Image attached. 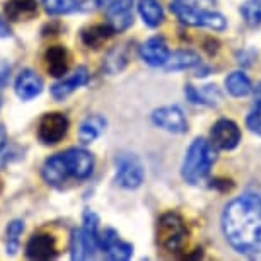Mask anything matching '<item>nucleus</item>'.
<instances>
[{
	"instance_id": "f257e3e1",
	"label": "nucleus",
	"mask_w": 261,
	"mask_h": 261,
	"mask_svg": "<svg viewBox=\"0 0 261 261\" xmlns=\"http://www.w3.org/2000/svg\"><path fill=\"white\" fill-rule=\"evenodd\" d=\"M222 230L232 249L261 258V196L244 193L229 201L222 214Z\"/></svg>"
},
{
	"instance_id": "f03ea898",
	"label": "nucleus",
	"mask_w": 261,
	"mask_h": 261,
	"mask_svg": "<svg viewBox=\"0 0 261 261\" xmlns=\"http://www.w3.org/2000/svg\"><path fill=\"white\" fill-rule=\"evenodd\" d=\"M217 159L214 144L205 139H195L186 150V155L181 164V176L186 183L198 185L203 181Z\"/></svg>"
},
{
	"instance_id": "7ed1b4c3",
	"label": "nucleus",
	"mask_w": 261,
	"mask_h": 261,
	"mask_svg": "<svg viewBox=\"0 0 261 261\" xmlns=\"http://www.w3.org/2000/svg\"><path fill=\"white\" fill-rule=\"evenodd\" d=\"M201 2H212V0H172L171 12L188 26L224 31L227 28L225 17L219 12L208 11L205 6H201Z\"/></svg>"
},
{
	"instance_id": "20e7f679",
	"label": "nucleus",
	"mask_w": 261,
	"mask_h": 261,
	"mask_svg": "<svg viewBox=\"0 0 261 261\" xmlns=\"http://www.w3.org/2000/svg\"><path fill=\"white\" fill-rule=\"evenodd\" d=\"M188 239V227L176 212H166L157 220V244L167 253H178Z\"/></svg>"
},
{
	"instance_id": "39448f33",
	"label": "nucleus",
	"mask_w": 261,
	"mask_h": 261,
	"mask_svg": "<svg viewBox=\"0 0 261 261\" xmlns=\"http://www.w3.org/2000/svg\"><path fill=\"white\" fill-rule=\"evenodd\" d=\"M145 169L132 154H123L116 159V183L125 190H137L144 183Z\"/></svg>"
},
{
	"instance_id": "423d86ee",
	"label": "nucleus",
	"mask_w": 261,
	"mask_h": 261,
	"mask_svg": "<svg viewBox=\"0 0 261 261\" xmlns=\"http://www.w3.org/2000/svg\"><path fill=\"white\" fill-rule=\"evenodd\" d=\"M68 120L62 113H46L39 120L38 125V139L45 145L58 144L68 132Z\"/></svg>"
},
{
	"instance_id": "0eeeda50",
	"label": "nucleus",
	"mask_w": 261,
	"mask_h": 261,
	"mask_svg": "<svg viewBox=\"0 0 261 261\" xmlns=\"http://www.w3.org/2000/svg\"><path fill=\"white\" fill-rule=\"evenodd\" d=\"M99 234L91 232L86 227L75 229L70 238V258L72 259H92L99 249Z\"/></svg>"
},
{
	"instance_id": "6e6552de",
	"label": "nucleus",
	"mask_w": 261,
	"mask_h": 261,
	"mask_svg": "<svg viewBox=\"0 0 261 261\" xmlns=\"http://www.w3.org/2000/svg\"><path fill=\"white\" fill-rule=\"evenodd\" d=\"M152 121L155 126L162 128L171 134H186L188 132V121L185 118V113L179 106H162L152 113Z\"/></svg>"
},
{
	"instance_id": "1a4fd4ad",
	"label": "nucleus",
	"mask_w": 261,
	"mask_h": 261,
	"mask_svg": "<svg viewBox=\"0 0 261 261\" xmlns=\"http://www.w3.org/2000/svg\"><path fill=\"white\" fill-rule=\"evenodd\" d=\"M62 155L65 159V164L72 178L79 181L87 179L94 171V157H92L91 152L73 147V149L62 152Z\"/></svg>"
},
{
	"instance_id": "9d476101",
	"label": "nucleus",
	"mask_w": 261,
	"mask_h": 261,
	"mask_svg": "<svg viewBox=\"0 0 261 261\" xmlns=\"http://www.w3.org/2000/svg\"><path fill=\"white\" fill-rule=\"evenodd\" d=\"M210 139L214 147L220 150H232L239 145L241 142V132L239 126L236 125L232 120L222 118L212 126Z\"/></svg>"
},
{
	"instance_id": "9b49d317",
	"label": "nucleus",
	"mask_w": 261,
	"mask_h": 261,
	"mask_svg": "<svg viewBox=\"0 0 261 261\" xmlns=\"http://www.w3.org/2000/svg\"><path fill=\"white\" fill-rule=\"evenodd\" d=\"M99 246L108 259L126 261L134 254V246L123 241L115 229H105V232L99 234Z\"/></svg>"
},
{
	"instance_id": "f8f14e48",
	"label": "nucleus",
	"mask_w": 261,
	"mask_h": 261,
	"mask_svg": "<svg viewBox=\"0 0 261 261\" xmlns=\"http://www.w3.org/2000/svg\"><path fill=\"white\" fill-rule=\"evenodd\" d=\"M58 256L57 239L51 234H33L26 244V258L46 261Z\"/></svg>"
},
{
	"instance_id": "ddd939ff",
	"label": "nucleus",
	"mask_w": 261,
	"mask_h": 261,
	"mask_svg": "<svg viewBox=\"0 0 261 261\" xmlns=\"http://www.w3.org/2000/svg\"><path fill=\"white\" fill-rule=\"evenodd\" d=\"M43 79L31 68H24L14 82V91L21 101H31L43 92Z\"/></svg>"
},
{
	"instance_id": "4468645a",
	"label": "nucleus",
	"mask_w": 261,
	"mask_h": 261,
	"mask_svg": "<svg viewBox=\"0 0 261 261\" xmlns=\"http://www.w3.org/2000/svg\"><path fill=\"white\" fill-rule=\"evenodd\" d=\"M106 14L116 33L126 31L134 24V0H113Z\"/></svg>"
},
{
	"instance_id": "2eb2a0df",
	"label": "nucleus",
	"mask_w": 261,
	"mask_h": 261,
	"mask_svg": "<svg viewBox=\"0 0 261 261\" xmlns=\"http://www.w3.org/2000/svg\"><path fill=\"white\" fill-rule=\"evenodd\" d=\"M41 176L48 185L55 186V188H62L68 181V178H72L62 154H55V155L48 157L41 167Z\"/></svg>"
},
{
	"instance_id": "dca6fc26",
	"label": "nucleus",
	"mask_w": 261,
	"mask_h": 261,
	"mask_svg": "<svg viewBox=\"0 0 261 261\" xmlns=\"http://www.w3.org/2000/svg\"><path fill=\"white\" fill-rule=\"evenodd\" d=\"M171 51L167 48L166 39L162 36H154L147 39L140 46V58L150 67H164V63L169 58Z\"/></svg>"
},
{
	"instance_id": "f3484780",
	"label": "nucleus",
	"mask_w": 261,
	"mask_h": 261,
	"mask_svg": "<svg viewBox=\"0 0 261 261\" xmlns=\"http://www.w3.org/2000/svg\"><path fill=\"white\" fill-rule=\"evenodd\" d=\"M87 81H89L87 68L79 67L70 77H65V79H62V81H58L57 84H53L51 89H50L51 97L55 101H63L65 97L70 96L72 92H75L79 87L86 86Z\"/></svg>"
},
{
	"instance_id": "a211bd4d",
	"label": "nucleus",
	"mask_w": 261,
	"mask_h": 261,
	"mask_svg": "<svg viewBox=\"0 0 261 261\" xmlns=\"http://www.w3.org/2000/svg\"><path fill=\"white\" fill-rule=\"evenodd\" d=\"M45 67L51 77H63L70 67V55L62 45H53L45 51Z\"/></svg>"
},
{
	"instance_id": "6ab92c4d",
	"label": "nucleus",
	"mask_w": 261,
	"mask_h": 261,
	"mask_svg": "<svg viewBox=\"0 0 261 261\" xmlns=\"http://www.w3.org/2000/svg\"><path fill=\"white\" fill-rule=\"evenodd\" d=\"M4 14L9 21L21 22L36 17L38 2L36 0H7L4 4Z\"/></svg>"
},
{
	"instance_id": "aec40b11",
	"label": "nucleus",
	"mask_w": 261,
	"mask_h": 261,
	"mask_svg": "<svg viewBox=\"0 0 261 261\" xmlns=\"http://www.w3.org/2000/svg\"><path fill=\"white\" fill-rule=\"evenodd\" d=\"M116 31L113 29L111 24H92L82 29L81 39L82 43L91 50H99L105 43L110 39Z\"/></svg>"
},
{
	"instance_id": "412c9836",
	"label": "nucleus",
	"mask_w": 261,
	"mask_h": 261,
	"mask_svg": "<svg viewBox=\"0 0 261 261\" xmlns=\"http://www.w3.org/2000/svg\"><path fill=\"white\" fill-rule=\"evenodd\" d=\"M106 128V120L99 115H92L89 118L82 121L81 128H79V140L82 142L84 145L92 144L96 139H99L101 134Z\"/></svg>"
},
{
	"instance_id": "4be33fe9",
	"label": "nucleus",
	"mask_w": 261,
	"mask_h": 261,
	"mask_svg": "<svg viewBox=\"0 0 261 261\" xmlns=\"http://www.w3.org/2000/svg\"><path fill=\"white\" fill-rule=\"evenodd\" d=\"M200 57L195 51L190 50H179L171 53L167 62L164 63V68L167 72H178V70H188V68L198 67Z\"/></svg>"
},
{
	"instance_id": "5701e85b",
	"label": "nucleus",
	"mask_w": 261,
	"mask_h": 261,
	"mask_svg": "<svg viewBox=\"0 0 261 261\" xmlns=\"http://www.w3.org/2000/svg\"><path fill=\"white\" fill-rule=\"evenodd\" d=\"M139 14L144 24L149 28H157L164 21V11L159 0H139Z\"/></svg>"
},
{
	"instance_id": "b1692460",
	"label": "nucleus",
	"mask_w": 261,
	"mask_h": 261,
	"mask_svg": "<svg viewBox=\"0 0 261 261\" xmlns=\"http://www.w3.org/2000/svg\"><path fill=\"white\" fill-rule=\"evenodd\" d=\"M225 89L230 96L234 97H244L253 92V84H251L249 77L244 72L236 70L232 73H229L225 79Z\"/></svg>"
},
{
	"instance_id": "393cba45",
	"label": "nucleus",
	"mask_w": 261,
	"mask_h": 261,
	"mask_svg": "<svg viewBox=\"0 0 261 261\" xmlns=\"http://www.w3.org/2000/svg\"><path fill=\"white\" fill-rule=\"evenodd\" d=\"M185 94L191 102H193V105L215 106L217 101L220 99V94H219V91L215 89V86H206L201 92L196 91L193 86H186L185 87Z\"/></svg>"
},
{
	"instance_id": "a878e982",
	"label": "nucleus",
	"mask_w": 261,
	"mask_h": 261,
	"mask_svg": "<svg viewBox=\"0 0 261 261\" xmlns=\"http://www.w3.org/2000/svg\"><path fill=\"white\" fill-rule=\"evenodd\" d=\"M126 63H128V51H126V48L121 45V46L113 48V50L108 53L102 67H105V70L108 73H118L126 67Z\"/></svg>"
},
{
	"instance_id": "bb28decb",
	"label": "nucleus",
	"mask_w": 261,
	"mask_h": 261,
	"mask_svg": "<svg viewBox=\"0 0 261 261\" xmlns=\"http://www.w3.org/2000/svg\"><path fill=\"white\" fill-rule=\"evenodd\" d=\"M43 7L50 16H63L79 11L82 4L79 0H43Z\"/></svg>"
},
{
	"instance_id": "cd10ccee",
	"label": "nucleus",
	"mask_w": 261,
	"mask_h": 261,
	"mask_svg": "<svg viewBox=\"0 0 261 261\" xmlns=\"http://www.w3.org/2000/svg\"><path fill=\"white\" fill-rule=\"evenodd\" d=\"M244 22L251 28H256L261 24V0H246L239 9Z\"/></svg>"
},
{
	"instance_id": "c85d7f7f",
	"label": "nucleus",
	"mask_w": 261,
	"mask_h": 261,
	"mask_svg": "<svg viewBox=\"0 0 261 261\" xmlns=\"http://www.w3.org/2000/svg\"><path fill=\"white\" fill-rule=\"evenodd\" d=\"M24 230V222L22 220H12L7 225V254H16L19 249V236Z\"/></svg>"
},
{
	"instance_id": "c756f323",
	"label": "nucleus",
	"mask_w": 261,
	"mask_h": 261,
	"mask_svg": "<svg viewBox=\"0 0 261 261\" xmlns=\"http://www.w3.org/2000/svg\"><path fill=\"white\" fill-rule=\"evenodd\" d=\"M246 125L253 134L256 135H261V111H251L248 118H246Z\"/></svg>"
},
{
	"instance_id": "7c9ffc66",
	"label": "nucleus",
	"mask_w": 261,
	"mask_h": 261,
	"mask_svg": "<svg viewBox=\"0 0 261 261\" xmlns=\"http://www.w3.org/2000/svg\"><path fill=\"white\" fill-rule=\"evenodd\" d=\"M9 73H11V65L6 60H0V87L7 82Z\"/></svg>"
},
{
	"instance_id": "2f4dec72",
	"label": "nucleus",
	"mask_w": 261,
	"mask_h": 261,
	"mask_svg": "<svg viewBox=\"0 0 261 261\" xmlns=\"http://www.w3.org/2000/svg\"><path fill=\"white\" fill-rule=\"evenodd\" d=\"M108 2H110V0H84L82 6L84 9H101L108 6Z\"/></svg>"
},
{
	"instance_id": "473e14b6",
	"label": "nucleus",
	"mask_w": 261,
	"mask_h": 261,
	"mask_svg": "<svg viewBox=\"0 0 261 261\" xmlns=\"http://www.w3.org/2000/svg\"><path fill=\"white\" fill-rule=\"evenodd\" d=\"M11 28H9V24L4 21L2 17H0V38H9L11 36Z\"/></svg>"
},
{
	"instance_id": "72a5a7b5",
	"label": "nucleus",
	"mask_w": 261,
	"mask_h": 261,
	"mask_svg": "<svg viewBox=\"0 0 261 261\" xmlns=\"http://www.w3.org/2000/svg\"><path fill=\"white\" fill-rule=\"evenodd\" d=\"M254 102H256V106L261 110V82L254 87Z\"/></svg>"
},
{
	"instance_id": "f704fd0d",
	"label": "nucleus",
	"mask_w": 261,
	"mask_h": 261,
	"mask_svg": "<svg viewBox=\"0 0 261 261\" xmlns=\"http://www.w3.org/2000/svg\"><path fill=\"white\" fill-rule=\"evenodd\" d=\"M7 144V134H6V128H4L2 125H0V150L6 147Z\"/></svg>"
}]
</instances>
